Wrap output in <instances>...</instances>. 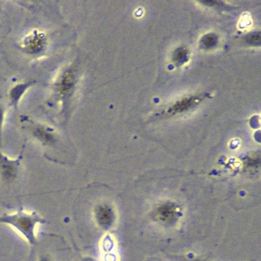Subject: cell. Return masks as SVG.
Segmentation results:
<instances>
[{
    "label": "cell",
    "mask_w": 261,
    "mask_h": 261,
    "mask_svg": "<svg viewBox=\"0 0 261 261\" xmlns=\"http://www.w3.org/2000/svg\"><path fill=\"white\" fill-rule=\"evenodd\" d=\"M81 261H96L95 259H93V258L89 257V256H86V257H84L83 259H81Z\"/></svg>",
    "instance_id": "9"
},
{
    "label": "cell",
    "mask_w": 261,
    "mask_h": 261,
    "mask_svg": "<svg viewBox=\"0 0 261 261\" xmlns=\"http://www.w3.org/2000/svg\"><path fill=\"white\" fill-rule=\"evenodd\" d=\"M46 222L37 212L19 210L13 213H5L0 216V224L10 226L16 230L30 245L37 244L38 227Z\"/></svg>",
    "instance_id": "1"
},
{
    "label": "cell",
    "mask_w": 261,
    "mask_h": 261,
    "mask_svg": "<svg viewBox=\"0 0 261 261\" xmlns=\"http://www.w3.org/2000/svg\"><path fill=\"white\" fill-rule=\"evenodd\" d=\"M25 90V87L19 86L17 88H15L12 92V96H13V99H18L20 96L21 94L19 92L22 93Z\"/></svg>",
    "instance_id": "7"
},
{
    "label": "cell",
    "mask_w": 261,
    "mask_h": 261,
    "mask_svg": "<svg viewBox=\"0 0 261 261\" xmlns=\"http://www.w3.org/2000/svg\"><path fill=\"white\" fill-rule=\"evenodd\" d=\"M74 83V72H73L72 70H68L64 74L62 80L59 82V88H58L59 93L63 96L68 95L71 92Z\"/></svg>",
    "instance_id": "4"
},
{
    "label": "cell",
    "mask_w": 261,
    "mask_h": 261,
    "mask_svg": "<svg viewBox=\"0 0 261 261\" xmlns=\"http://www.w3.org/2000/svg\"><path fill=\"white\" fill-rule=\"evenodd\" d=\"M36 135L42 141L45 143H51L53 141V137L51 134H48L47 131L44 130L42 129H38L36 132Z\"/></svg>",
    "instance_id": "6"
},
{
    "label": "cell",
    "mask_w": 261,
    "mask_h": 261,
    "mask_svg": "<svg viewBox=\"0 0 261 261\" xmlns=\"http://www.w3.org/2000/svg\"><path fill=\"white\" fill-rule=\"evenodd\" d=\"M18 162L11 161L0 155V177L7 184L13 183L18 175Z\"/></svg>",
    "instance_id": "2"
},
{
    "label": "cell",
    "mask_w": 261,
    "mask_h": 261,
    "mask_svg": "<svg viewBox=\"0 0 261 261\" xmlns=\"http://www.w3.org/2000/svg\"><path fill=\"white\" fill-rule=\"evenodd\" d=\"M2 119H3L2 110L0 109V123H1V121H2Z\"/></svg>",
    "instance_id": "10"
},
{
    "label": "cell",
    "mask_w": 261,
    "mask_h": 261,
    "mask_svg": "<svg viewBox=\"0 0 261 261\" xmlns=\"http://www.w3.org/2000/svg\"><path fill=\"white\" fill-rule=\"evenodd\" d=\"M94 218H95L96 222L100 227L108 229L114 222V212L107 204H100L95 207Z\"/></svg>",
    "instance_id": "3"
},
{
    "label": "cell",
    "mask_w": 261,
    "mask_h": 261,
    "mask_svg": "<svg viewBox=\"0 0 261 261\" xmlns=\"http://www.w3.org/2000/svg\"><path fill=\"white\" fill-rule=\"evenodd\" d=\"M44 38L43 36L36 35L33 37L30 38L27 42V48L32 53H38L39 50L42 49L43 47Z\"/></svg>",
    "instance_id": "5"
},
{
    "label": "cell",
    "mask_w": 261,
    "mask_h": 261,
    "mask_svg": "<svg viewBox=\"0 0 261 261\" xmlns=\"http://www.w3.org/2000/svg\"><path fill=\"white\" fill-rule=\"evenodd\" d=\"M38 261H53V259H51V256H48V255H42V256L39 257Z\"/></svg>",
    "instance_id": "8"
}]
</instances>
